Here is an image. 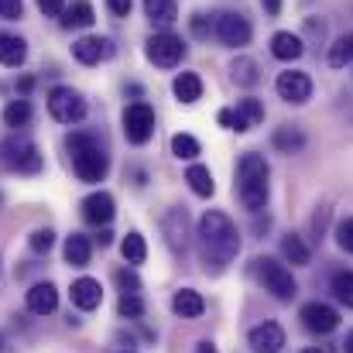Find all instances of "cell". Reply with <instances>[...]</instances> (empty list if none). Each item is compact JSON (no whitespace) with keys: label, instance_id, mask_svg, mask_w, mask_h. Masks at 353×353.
Returning <instances> with one entry per match:
<instances>
[{"label":"cell","instance_id":"1","mask_svg":"<svg viewBox=\"0 0 353 353\" xmlns=\"http://www.w3.org/2000/svg\"><path fill=\"white\" fill-rule=\"evenodd\" d=\"M199 240H203V257H206V268L213 264V271H223L236 254H240V234L230 223L227 213L220 210H206L203 220H199Z\"/></svg>","mask_w":353,"mask_h":353},{"label":"cell","instance_id":"2","mask_svg":"<svg viewBox=\"0 0 353 353\" xmlns=\"http://www.w3.org/2000/svg\"><path fill=\"white\" fill-rule=\"evenodd\" d=\"M268 161L254 151H247L240 161H236V196L243 203V210L250 213H261L268 206Z\"/></svg>","mask_w":353,"mask_h":353},{"label":"cell","instance_id":"3","mask_svg":"<svg viewBox=\"0 0 353 353\" xmlns=\"http://www.w3.org/2000/svg\"><path fill=\"white\" fill-rule=\"evenodd\" d=\"M65 148H69L72 172L79 175V182H103V179H107L110 158H107V151L97 144L93 134H69Z\"/></svg>","mask_w":353,"mask_h":353},{"label":"cell","instance_id":"4","mask_svg":"<svg viewBox=\"0 0 353 353\" xmlns=\"http://www.w3.org/2000/svg\"><path fill=\"white\" fill-rule=\"evenodd\" d=\"M0 151H3V165H7L10 172H17V175H38L41 165H45L38 144H34L31 137H24V134L7 137V141L0 144Z\"/></svg>","mask_w":353,"mask_h":353},{"label":"cell","instance_id":"5","mask_svg":"<svg viewBox=\"0 0 353 353\" xmlns=\"http://www.w3.org/2000/svg\"><path fill=\"white\" fill-rule=\"evenodd\" d=\"M254 274H257V281L264 285V292H271L278 302H292V299L299 295V285H295L292 271H288L285 264L271 261V257H257V261H254Z\"/></svg>","mask_w":353,"mask_h":353},{"label":"cell","instance_id":"6","mask_svg":"<svg viewBox=\"0 0 353 353\" xmlns=\"http://www.w3.org/2000/svg\"><path fill=\"white\" fill-rule=\"evenodd\" d=\"M48 114H52V120H59V123H79V120L86 117V100L72 86H55L48 93Z\"/></svg>","mask_w":353,"mask_h":353},{"label":"cell","instance_id":"7","mask_svg":"<svg viewBox=\"0 0 353 353\" xmlns=\"http://www.w3.org/2000/svg\"><path fill=\"white\" fill-rule=\"evenodd\" d=\"M123 137H127L130 144H137V148L154 137V110H151L144 100H137V103H130V107L123 110Z\"/></svg>","mask_w":353,"mask_h":353},{"label":"cell","instance_id":"8","mask_svg":"<svg viewBox=\"0 0 353 353\" xmlns=\"http://www.w3.org/2000/svg\"><path fill=\"white\" fill-rule=\"evenodd\" d=\"M144 55H148L158 69H175V65L185 59V45H182V38L161 31V34H151V38H148Z\"/></svg>","mask_w":353,"mask_h":353},{"label":"cell","instance_id":"9","mask_svg":"<svg viewBox=\"0 0 353 353\" xmlns=\"http://www.w3.org/2000/svg\"><path fill=\"white\" fill-rule=\"evenodd\" d=\"M220 127H227V130H236V134H247L250 127H257V123H264V103L261 100H240L236 107H227V110H220Z\"/></svg>","mask_w":353,"mask_h":353},{"label":"cell","instance_id":"10","mask_svg":"<svg viewBox=\"0 0 353 353\" xmlns=\"http://www.w3.org/2000/svg\"><path fill=\"white\" fill-rule=\"evenodd\" d=\"M250 21L243 17V14H236V10H223L220 17H216V38L227 45V48H243V45H250Z\"/></svg>","mask_w":353,"mask_h":353},{"label":"cell","instance_id":"11","mask_svg":"<svg viewBox=\"0 0 353 353\" xmlns=\"http://www.w3.org/2000/svg\"><path fill=\"white\" fill-rule=\"evenodd\" d=\"M274 90H278V97H281L285 103H305V100L312 97V79H309L305 72L288 69V72H278Z\"/></svg>","mask_w":353,"mask_h":353},{"label":"cell","instance_id":"12","mask_svg":"<svg viewBox=\"0 0 353 353\" xmlns=\"http://www.w3.org/2000/svg\"><path fill=\"white\" fill-rule=\"evenodd\" d=\"M161 234H165V243L175 250V254H185L189 247V216L182 206H172L161 220Z\"/></svg>","mask_w":353,"mask_h":353},{"label":"cell","instance_id":"13","mask_svg":"<svg viewBox=\"0 0 353 353\" xmlns=\"http://www.w3.org/2000/svg\"><path fill=\"white\" fill-rule=\"evenodd\" d=\"M302 326L309 330V333H333L336 326H340V312L333 309V305H323V302H309V305H302Z\"/></svg>","mask_w":353,"mask_h":353},{"label":"cell","instance_id":"14","mask_svg":"<svg viewBox=\"0 0 353 353\" xmlns=\"http://www.w3.org/2000/svg\"><path fill=\"white\" fill-rule=\"evenodd\" d=\"M114 55V41L110 38H79L76 45H72V59L76 62H83V65H100L103 59H110Z\"/></svg>","mask_w":353,"mask_h":353},{"label":"cell","instance_id":"15","mask_svg":"<svg viewBox=\"0 0 353 353\" xmlns=\"http://www.w3.org/2000/svg\"><path fill=\"white\" fill-rule=\"evenodd\" d=\"M114 213H117V203H114L110 192H93V196L83 199V220L93 223V227H107L114 220Z\"/></svg>","mask_w":353,"mask_h":353},{"label":"cell","instance_id":"16","mask_svg":"<svg viewBox=\"0 0 353 353\" xmlns=\"http://www.w3.org/2000/svg\"><path fill=\"white\" fill-rule=\"evenodd\" d=\"M247 343H250L254 353H281V347H285V330L278 323H261V326L250 330Z\"/></svg>","mask_w":353,"mask_h":353},{"label":"cell","instance_id":"17","mask_svg":"<svg viewBox=\"0 0 353 353\" xmlns=\"http://www.w3.org/2000/svg\"><path fill=\"white\" fill-rule=\"evenodd\" d=\"M69 295H72V305L83 309V312H93V309H100V302H103V288H100L97 278H76Z\"/></svg>","mask_w":353,"mask_h":353},{"label":"cell","instance_id":"18","mask_svg":"<svg viewBox=\"0 0 353 353\" xmlns=\"http://www.w3.org/2000/svg\"><path fill=\"white\" fill-rule=\"evenodd\" d=\"M28 309H31L34 316H52V312L59 309V292H55V285H52V281L31 285V288H28Z\"/></svg>","mask_w":353,"mask_h":353},{"label":"cell","instance_id":"19","mask_svg":"<svg viewBox=\"0 0 353 353\" xmlns=\"http://www.w3.org/2000/svg\"><path fill=\"white\" fill-rule=\"evenodd\" d=\"M172 309H175V316H182V319H199V316L206 312V302H203V295H199L196 288H179L175 299H172Z\"/></svg>","mask_w":353,"mask_h":353},{"label":"cell","instance_id":"20","mask_svg":"<svg viewBox=\"0 0 353 353\" xmlns=\"http://www.w3.org/2000/svg\"><path fill=\"white\" fill-rule=\"evenodd\" d=\"M302 52H305V45H302V38L292 34V31H278V34L271 38V55L281 59V62H295V59H302Z\"/></svg>","mask_w":353,"mask_h":353},{"label":"cell","instance_id":"21","mask_svg":"<svg viewBox=\"0 0 353 353\" xmlns=\"http://www.w3.org/2000/svg\"><path fill=\"white\" fill-rule=\"evenodd\" d=\"M59 17H62V28H90V24L97 21L90 0H72V3H65V10H62Z\"/></svg>","mask_w":353,"mask_h":353},{"label":"cell","instance_id":"22","mask_svg":"<svg viewBox=\"0 0 353 353\" xmlns=\"http://www.w3.org/2000/svg\"><path fill=\"white\" fill-rule=\"evenodd\" d=\"M24 59H28V41L17 34H0V65L17 69Z\"/></svg>","mask_w":353,"mask_h":353},{"label":"cell","instance_id":"23","mask_svg":"<svg viewBox=\"0 0 353 353\" xmlns=\"http://www.w3.org/2000/svg\"><path fill=\"white\" fill-rule=\"evenodd\" d=\"M172 90H175L179 103H196V100H203V79H199L196 72H179L175 83H172Z\"/></svg>","mask_w":353,"mask_h":353},{"label":"cell","instance_id":"24","mask_svg":"<svg viewBox=\"0 0 353 353\" xmlns=\"http://www.w3.org/2000/svg\"><path fill=\"white\" fill-rule=\"evenodd\" d=\"M144 14H148L151 24L168 28V24L179 21V3L175 0H144Z\"/></svg>","mask_w":353,"mask_h":353},{"label":"cell","instance_id":"25","mask_svg":"<svg viewBox=\"0 0 353 353\" xmlns=\"http://www.w3.org/2000/svg\"><path fill=\"white\" fill-rule=\"evenodd\" d=\"M185 182H189V189H192L196 196H203V199H210V196L216 192L213 172H210L206 165H189V172H185Z\"/></svg>","mask_w":353,"mask_h":353},{"label":"cell","instance_id":"26","mask_svg":"<svg viewBox=\"0 0 353 353\" xmlns=\"http://www.w3.org/2000/svg\"><path fill=\"white\" fill-rule=\"evenodd\" d=\"M90 257H93V243H90V236L72 234L69 240H65V261H69L72 268H86Z\"/></svg>","mask_w":353,"mask_h":353},{"label":"cell","instance_id":"27","mask_svg":"<svg viewBox=\"0 0 353 353\" xmlns=\"http://www.w3.org/2000/svg\"><path fill=\"white\" fill-rule=\"evenodd\" d=\"M120 254H123V261L130 264V268H137V264H144L148 261V243H144V236L137 234H127L123 236V243H120Z\"/></svg>","mask_w":353,"mask_h":353},{"label":"cell","instance_id":"28","mask_svg":"<svg viewBox=\"0 0 353 353\" xmlns=\"http://www.w3.org/2000/svg\"><path fill=\"white\" fill-rule=\"evenodd\" d=\"M271 141H274V148H278V151H285V154H292V151H302V148H305V134H302L299 127H278Z\"/></svg>","mask_w":353,"mask_h":353},{"label":"cell","instance_id":"29","mask_svg":"<svg viewBox=\"0 0 353 353\" xmlns=\"http://www.w3.org/2000/svg\"><path fill=\"white\" fill-rule=\"evenodd\" d=\"M281 254H285V261H292V264H299V268H305V264L312 261L309 247L302 243V236H295V234H288L281 240Z\"/></svg>","mask_w":353,"mask_h":353},{"label":"cell","instance_id":"30","mask_svg":"<svg viewBox=\"0 0 353 353\" xmlns=\"http://www.w3.org/2000/svg\"><path fill=\"white\" fill-rule=\"evenodd\" d=\"M3 123L14 127V130H17V127H28V123H31V103H28L24 97H21V100H10V103L3 107Z\"/></svg>","mask_w":353,"mask_h":353},{"label":"cell","instance_id":"31","mask_svg":"<svg viewBox=\"0 0 353 353\" xmlns=\"http://www.w3.org/2000/svg\"><path fill=\"white\" fill-rule=\"evenodd\" d=\"M230 72H234V79H236V86H257L261 83V69H257V62L254 59H236L234 65H230Z\"/></svg>","mask_w":353,"mask_h":353},{"label":"cell","instance_id":"32","mask_svg":"<svg viewBox=\"0 0 353 353\" xmlns=\"http://www.w3.org/2000/svg\"><path fill=\"white\" fill-rule=\"evenodd\" d=\"M199 151H203V148H199V141H196L192 134H175V137H172V154H175L179 161H192Z\"/></svg>","mask_w":353,"mask_h":353},{"label":"cell","instance_id":"33","mask_svg":"<svg viewBox=\"0 0 353 353\" xmlns=\"http://www.w3.org/2000/svg\"><path fill=\"white\" fill-rule=\"evenodd\" d=\"M330 285H333V295H336L347 309H353V271H336Z\"/></svg>","mask_w":353,"mask_h":353},{"label":"cell","instance_id":"34","mask_svg":"<svg viewBox=\"0 0 353 353\" xmlns=\"http://www.w3.org/2000/svg\"><path fill=\"white\" fill-rule=\"evenodd\" d=\"M117 312L123 319H141V316H144V299H141L137 292H123L117 302Z\"/></svg>","mask_w":353,"mask_h":353},{"label":"cell","instance_id":"35","mask_svg":"<svg viewBox=\"0 0 353 353\" xmlns=\"http://www.w3.org/2000/svg\"><path fill=\"white\" fill-rule=\"evenodd\" d=\"M347 62H353V34L340 38V41L330 48V65H333V69H343Z\"/></svg>","mask_w":353,"mask_h":353},{"label":"cell","instance_id":"36","mask_svg":"<svg viewBox=\"0 0 353 353\" xmlns=\"http://www.w3.org/2000/svg\"><path fill=\"white\" fill-rule=\"evenodd\" d=\"M336 243H340L347 254H353V216H347V220L336 223Z\"/></svg>","mask_w":353,"mask_h":353},{"label":"cell","instance_id":"37","mask_svg":"<svg viewBox=\"0 0 353 353\" xmlns=\"http://www.w3.org/2000/svg\"><path fill=\"white\" fill-rule=\"evenodd\" d=\"M28 243H31V250H34V254H48V250H52V243H55V234H52V230H34Z\"/></svg>","mask_w":353,"mask_h":353},{"label":"cell","instance_id":"38","mask_svg":"<svg viewBox=\"0 0 353 353\" xmlns=\"http://www.w3.org/2000/svg\"><path fill=\"white\" fill-rule=\"evenodd\" d=\"M114 278H117V285H120V288H123V292H141V278H137L134 271H127V268H120V271H117V274H114Z\"/></svg>","mask_w":353,"mask_h":353},{"label":"cell","instance_id":"39","mask_svg":"<svg viewBox=\"0 0 353 353\" xmlns=\"http://www.w3.org/2000/svg\"><path fill=\"white\" fill-rule=\"evenodd\" d=\"M21 14H24L21 0H0V17L3 21H21Z\"/></svg>","mask_w":353,"mask_h":353},{"label":"cell","instance_id":"40","mask_svg":"<svg viewBox=\"0 0 353 353\" xmlns=\"http://www.w3.org/2000/svg\"><path fill=\"white\" fill-rule=\"evenodd\" d=\"M38 3V10L45 14V17H59L62 10H65V0H34Z\"/></svg>","mask_w":353,"mask_h":353},{"label":"cell","instance_id":"41","mask_svg":"<svg viewBox=\"0 0 353 353\" xmlns=\"http://www.w3.org/2000/svg\"><path fill=\"white\" fill-rule=\"evenodd\" d=\"M189 28H192L196 38H206V34H210V21H206V14H192V17H189Z\"/></svg>","mask_w":353,"mask_h":353},{"label":"cell","instance_id":"42","mask_svg":"<svg viewBox=\"0 0 353 353\" xmlns=\"http://www.w3.org/2000/svg\"><path fill=\"white\" fill-rule=\"evenodd\" d=\"M107 7H110V14H114V17H130L134 0H107Z\"/></svg>","mask_w":353,"mask_h":353},{"label":"cell","instance_id":"43","mask_svg":"<svg viewBox=\"0 0 353 353\" xmlns=\"http://www.w3.org/2000/svg\"><path fill=\"white\" fill-rule=\"evenodd\" d=\"M261 7H264L271 17H278V14H281V0H261Z\"/></svg>","mask_w":353,"mask_h":353},{"label":"cell","instance_id":"44","mask_svg":"<svg viewBox=\"0 0 353 353\" xmlns=\"http://www.w3.org/2000/svg\"><path fill=\"white\" fill-rule=\"evenodd\" d=\"M17 90H21V97H28V93L34 90V79H31V76H24V79L17 83Z\"/></svg>","mask_w":353,"mask_h":353},{"label":"cell","instance_id":"45","mask_svg":"<svg viewBox=\"0 0 353 353\" xmlns=\"http://www.w3.org/2000/svg\"><path fill=\"white\" fill-rule=\"evenodd\" d=\"M110 240H114V234H110V230H107V227H103V230H100V236H97V243H100V247H107V243H110Z\"/></svg>","mask_w":353,"mask_h":353},{"label":"cell","instance_id":"46","mask_svg":"<svg viewBox=\"0 0 353 353\" xmlns=\"http://www.w3.org/2000/svg\"><path fill=\"white\" fill-rule=\"evenodd\" d=\"M343 353H353V330L347 333V340H343Z\"/></svg>","mask_w":353,"mask_h":353},{"label":"cell","instance_id":"47","mask_svg":"<svg viewBox=\"0 0 353 353\" xmlns=\"http://www.w3.org/2000/svg\"><path fill=\"white\" fill-rule=\"evenodd\" d=\"M199 353H216V347H213L210 340H203V343H199Z\"/></svg>","mask_w":353,"mask_h":353},{"label":"cell","instance_id":"48","mask_svg":"<svg viewBox=\"0 0 353 353\" xmlns=\"http://www.w3.org/2000/svg\"><path fill=\"white\" fill-rule=\"evenodd\" d=\"M302 353H326V350H319V347H309V350H302Z\"/></svg>","mask_w":353,"mask_h":353},{"label":"cell","instance_id":"49","mask_svg":"<svg viewBox=\"0 0 353 353\" xmlns=\"http://www.w3.org/2000/svg\"><path fill=\"white\" fill-rule=\"evenodd\" d=\"M0 350H3V340H0Z\"/></svg>","mask_w":353,"mask_h":353},{"label":"cell","instance_id":"50","mask_svg":"<svg viewBox=\"0 0 353 353\" xmlns=\"http://www.w3.org/2000/svg\"><path fill=\"white\" fill-rule=\"evenodd\" d=\"M123 353H130V350H123Z\"/></svg>","mask_w":353,"mask_h":353}]
</instances>
